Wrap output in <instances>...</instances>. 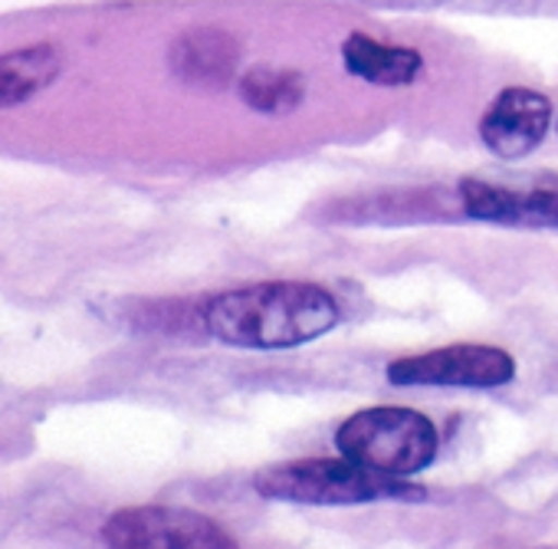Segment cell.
I'll return each instance as SVG.
<instances>
[{
	"mask_svg": "<svg viewBox=\"0 0 558 549\" xmlns=\"http://www.w3.org/2000/svg\"><path fill=\"white\" fill-rule=\"evenodd\" d=\"M339 317V303L326 287L269 281L214 297L204 310V326L233 349H293L336 330Z\"/></svg>",
	"mask_w": 558,
	"mask_h": 549,
	"instance_id": "1",
	"label": "cell"
},
{
	"mask_svg": "<svg viewBox=\"0 0 558 549\" xmlns=\"http://www.w3.org/2000/svg\"><path fill=\"white\" fill-rule=\"evenodd\" d=\"M253 487L269 500L293 503H372V500H417L424 497L408 480L368 470L349 457H303L266 467L253 477Z\"/></svg>",
	"mask_w": 558,
	"mask_h": 549,
	"instance_id": "2",
	"label": "cell"
},
{
	"mask_svg": "<svg viewBox=\"0 0 558 549\" xmlns=\"http://www.w3.org/2000/svg\"><path fill=\"white\" fill-rule=\"evenodd\" d=\"M336 447L368 470L408 480L434 461L437 428L421 411L381 405L355 411L336 431Z\"/></svg>",
	"mask_w": 558,
	"mask_h": 549,
	"instance_id": "3",
	"label": "cell"
},
{
	"mask_svg": "<svg viewBox=\"0 0 558 549\" xmlns=\"http://www.w3.org/2000/svg\"><path fill=\"white\" fill-rule=\"evenodd\" d=\"M106 549H240L210 516L187 506H125L102 526Z\"/></svg>",
	"mask_w": 558,
	"mask_h": 549,
	"instance_id": "4",
	"label": "cell"
},
{
	"mask_svg": "<svg viewBox=\"0 0 558 549\" xmlns=\"http://www.w3.org/2000/svg\"><path fill=\"white\" fill-rule=\"evenodd\" d=\"M515 359L496 346H447L424 356H408L388 366L395 385H437V389H499L512 382Z\"/></svg>",
	"mask_w": 558,
	"mask_h": 549,
	"instance_id": "5",
	"label": "cell"
},
{
	"mask_svg": "<svg viewBox=\"0 0 558 549\" xmlns=\"http://www.w3.org/2000/svg\"><path fill=\"white\" fill-rule=\"evenodd\" d=\"M460 204L470 217L512 227H558V175L532 178H463Z\"/></svg>",
	"mask_w": 558,
	"mask_h": 549,
	"instance_id": "6",
	"label": "cell"
},
{
	"mask_svg": "<svg viewBox=\"0 0 558 549\" xmlns=\"http://www.w3.org/2000/svg\"><path fill=\"white\" fill-rule=\"evenodd\" d=\"M551 126V103L525 86L502 89L480 119V139L496 158H522L535 152Z\"/></svg>",
	"mask_w": 558,
	"mask_h": 549,
	"instance_id": "7",
	"label": "cell"
},
{
	"mask_svg": "<svg viewBox=\"0 0 558 549\" xmlns=\"http://www.w3.org/2000/svg\"><path fill=\"white\" fill-rule=\"evenodd\" d=\"M240 60V44L220 27H194L181 34L171 47V70L184 83L223 86Z\"/></svg>",
	"mask_w": 558,
	"mask_h": 549,
	"instance_id": "8",
	"label": "cell"
},
{
	"mask_svg": "<svg viewBox=\"0 0 558 549\" xmlns=\"http://www.w3.org/2000/svg\"><path fill=\"white\" fill-rule=\"evenodd\" d=\"M345 70L375 86H408L421 76L424 57L411 47H391L365 34H352L342 44Z\"/></svg>",
	"mask_w": 558,
	"mask_h": 549,
	"instance_id": "9",
	"label": "cell"
},
{
	"mask_svg": "<svg viewBox=\"0 0 558 549\" xmlns=\"http://www.w3.org/2000/svg\"><path fill=\"white\" fill-rule=\"evenodd\" d=\"M63 70L53 44H34L24 50L0 53V109H14L40 96Z\"/></svg>",
	"mask_w": 558,
	"mask_h": 549,
	"instance_id": "10",
	"label": "cell"
},
{
	"mask_svg": "<svg viewBox=\"0 0 558 549\" xmlns=\"http://www.w3.org/2000/svg\"><path fill=\"white\" fill-rule=\"evenodd\" d=\"M240 96L253 112L283 116L293 112L306 96V80L296 70L279 67H253L240 76Z\"/></svg>",
	"mask_w": 558,
	"mask_h": 549,
	"instance_id": "11",
	"label": "cell"
}]
</instances>
